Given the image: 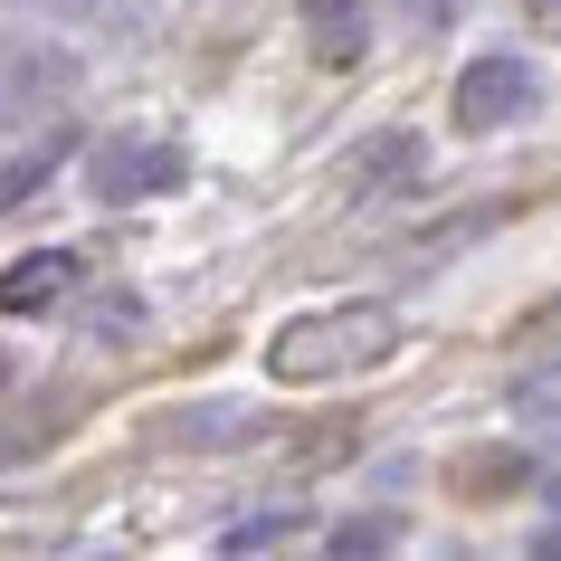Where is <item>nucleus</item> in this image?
I'll return each instance as SVG.
<instances>
[{"mask_svg": "<svg viewBox=\"0 0 561 561\" xmlns=\"http://www.w3.org/2000/svg\"><path fill=\"white\" fill-rule=\"evenodd\" d=\"M381 542H390V524H343L333 533V552H381Z\"/></svg>", "mask_w": 561, "mask_h": 561, "instance_id": "1a4fd4ad", "label": "nucleus"}, {"mask_svg": "<svg viewBox=\"0 0 561 561\" xmlns=\"http://www.w3.org/2000/svg\"><path fill=\"white\" fill-rule=\"evenodd\" d=\"M400 353V314L390 305H333V314H305L266 343V371L276 381H333V371H371V362Z\"/></svg>", "mask_w": 561, "mask_h": 561, "instance_id": "f257e3e1", "label": "nucleus"}, {"mask_svg": "<svg viewBox=\"0 0 561 561\" xmlns=\"http://www.w3.org/2000/svg\"><path fill=\"white\" fill-rule=\"evenodd\" d=\"M172 428H181V438H201V447H229V428H248V410H238V400H219V410H181Z\"/></svg>", "mask_w": 561, "mask_h": 561, "instance_id": "423d86ee", "label": "nucleus"}, {"mask_svg": "<svg viewBox=\"0 0 561 561\" xmlns=\"http://www.w3.org/2000/svg\"><path fill=\"white\" fill-rule=\"evenodd\" d=\"M410 10H438V0H410Z\"/></svg>", "mask_w": 561, "mask_h": 561, "instance_id": "9d476101", "label": "nucleus"}, {"mask_svg": "<svg viewBox=\"0 0 561 561\" xmlns=\"http://www.w3.org/2000/svg\"><path fill=\"white\" fill-rule=\"evenodd\" d=\"M67 286H77V257H67V248H38V257L0 266V314H38V305H58Z\"/></svg>", "mask_w": 561, "mask_h": 561, "instance_id": "20e7f679", "label": "nucleus"}, {"mask_svg": "<svg viewBox=\"0 0 561 561\" xmlns=\"http://www.w3.org/2000/svg\"><path fill=\"white\" fill-rule=\"evenodd\" d=\"M419 172V134H381V144L353 162V191H390V181Z\"/></svg>", "mask_w": 561, "mask_h": 561, "instance_id": "39448f33", "label": "nucleus"}, {"mask_svg": "<svg viewBox=\"0 0 561 561\" xmlns=\"http://www.w3.org/2000/svg\"><path fill=\"white\" fill-rule=\"evenodd\" d=\"M0 381H10V353H0Z\"/></svg>", "mask_w": 561, "mask_h": 561, "instance_id": "9b49d317", "label": "nucleus"}, {"mask_svg": "<svg viewBox=\"0 0 561 561\" xmlns=\"http://www.w3.org/2000/svg\"><path fill=\"white\" fill-rule=\"evenodd\" d=\"M533 95H542L533 58H514V48H495V58H476L467 77H457V134H495V124L533 115Z\"/></svg>", "mask_w": 561, "mask_h": 561, "instance_id": "f03ea898", "label": "nucleus"}, {"mask_svg": "<svg viewBox=\"0 0 561 561\" xmlns=\"http://www.w3.org/2000/svg\"><path fill=\"white\" fill-rule=\"evenodd\" d=\"M286 533H296V514H286V504H266L257 524H238V533H229V552H266V542H286Z\"/></svg>", "mask_w": 561, "mask_h": 561, "instance_id": "0eeeda50", "label": "nucleus"}, {"mask_svg": "<svg viewBox=\"0 0 561 561\" xmlns=\"http://www.w3.org/2000/svg\"><path fill=\"white\" fill-rule=\"evenodd\" d=\"M552 10H561V0H552Z\"/></svg>", "mask_w": 561, "mask_h": 561, "instance_id": "f8f14e48", "label": "nucleus"}, {"mask_svg": "<svg viewBox=\"0 0 561 561\" xmlns=\"http://www.w3.org/2000/svg\"><path fill=\"white\" fill-rule=\"evenodd\" d=\"M172 181H181V152L152 144V134H115L95 152V191L105 201H144V191H172Z\"/></svg>", "mask_w": 561, "mask_h": 561, "instance_id": "7ed1b4c3", "label": "nucleus"}, {"mask_svg": "<svg viewBox=\"0 0 561 561\" xmlns=\"http://www.w3.org/2000/svg\"><path fill=\"white\" fill-rule=\"evenodd\" d=\"M38 181H48V152H30V162H10V172H0V201H20V191H38Z\"/></svg>", "mask_w": 561, "mask_h": 561, "instance_id": "6e6552de", "label": "nucleus"}]
</instances>
